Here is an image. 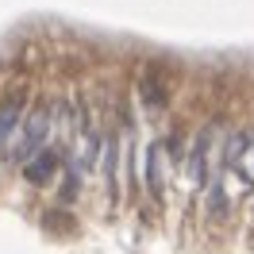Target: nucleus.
<instances>
[{
  "label": "nucleus",
  "instance_id": "obj_1",
  "mask_svg": "<svg viewBox=\"0 0 254 254\" xmlns=\"http://www.w3.org/2000/svg\"><path fill=\"white\" fill-rule=\"evenodd\" d=\"M47 143H54V100H39V104H31V108H27L23 127H19V135L12 139V146H8L4 162L19 170L23 162L31 158V154H39Z\"/></svg>",
  "mask_w": 254,
  "mask_h": 254
},
{
  "label": "nucleus",
  "instance_id": "obj_2",
  "mask_svg": "<svg viewBox=\"0 0 254 254\" xmlns=\"http://www.w3.org/2000/svg\"><path fill=\"white\" fill-rule=\"evenodd\" d=\"M220 143V120H208L200 124V131L192 135L189 150H185V174H189V185L196 192H204L208 177H212V150Z\"/></svg>",
  "mask_w": 254,
  "mask_h": 254
},
{
  "label": "nucleus",
  "instance_id": "obj_3",
  "mask_svg": "<svg viewBox=\"0 0 254 254\" xmlns=\"http://www.w3.org/2000/svg\"><path fill=\"white\" fill-rule=\"evenodd\" d=\"M27 108H31V93H27V85H8L4 96H0V158L8 154L12 139L19 135Z\"/></svg>",
  "mask_w": 254,
  "mask_h": 254
},
{
  "label": "nucleus",
  "instance_id": "obj_4",
  "mask_svg": "<svg viewBox=\"0 0 254 254\" xmlns=\"http://www.w3.org/2000/svg\"><path fill=\"white\" fill-rule=\"evenodd\" d=\"M65 158H69V154H65L58 143H47L39 154H31V158L19 166V174H23V181H27V185H50L54 177L62 174Z\"/></svg>",
  "mask_w": 254,
  "mask_h": 254
},
{
  "label": "nucleus",
  "instance_id": "obj_5",
  "mask_svg": "<svg viewBox=\"0 0 254 254\" xmlns=\"http://www.w3.org/2000/svg\"><path fill=\"white\" fill-rule=\"evenodd\" d=\"M120 162H124V135H120V127H116V124H108V139H104V154H100L108 208L120 204Z\"/></svg>",
  "mask_w": 254,
  "mask_h": 254
},
{
  "label": "nucleus",
  "instance_id": "obj_6",
  "mask_svg": "<svg viewBox=\"0 0 254 254\" xmlns=\"http://www.w3.org/2000/svg\"><path fill=\"white\" fill-rule=\"evenodd\" d=\"M247 150H251V131H243V127L227 131V135L220 139V170H223V174H235V177H243V181H247V185L254 189V177L247 174V166H243Z\"/></svg>",
  "mask_w": 254,
  "mask_h": 254
},
{
  "label": "nucleus",
  "instance_id": "obj_7",
  "mask_svg": "<svg viewBox=\"0 0 254 254\" xmlns=\"http://www.w3.org/2000/svg\"><path fill=\"white\" fill-rule=\"evenodd\" d=\"M223 185H227V174H223L220 166H216V170H212V177H208V185H204V216L212 223H220L223 216H227V208H231V200H227V189H223Z\"/></svg>",
  "mask_w": 254,
  "mask_h": 254
},
{
  "label": "nucleus",
  "instance_id": "obj_8",
  "mask_svg": "<svg viewBox=\"0 0 254 254\" xmlns=\"http://www.w3.org/2000/svg\"><path fill=\"white\" fill-rule=\"evenodd\" d=\"M139 100H143L150 112H162L170 104V93H166V85H162V69L158 65H146L143 73H139Z\"/></svg>",
  "mask_w": 254,
  "mask_h": 254
},
{
  "label": "nucleus",
  "instance_id": "obj_9",
  "mask_svg": "<svg viewBox=\"0 0 254 254\" xmlns=\"http://www.w3.org/2000/svg\"><path fill=\"white\" fill-rule=\"evenodd\" d=\"M162 154H166V150H162V139H150L146 150H143V158H146V181H143V189L150 192L154 200L166 196V189H162V185H166V181H162Z\"/></svg>",
  "mask_w": 254,
  "mask_h": 254
},
{
  "label": "nucleus",
  "instance_id": "obj_10",
  "mask_svg": "<svg viewBox=\"0 0 254 254\" xmlns=\"http://www.w3.org/2000/svg\"><path fill=\"white\" fill-rule=\"evenodd\" d=\"M81 189H85V174H81V166L73 162V154H69V158H65V166H62V185H58V200H62V204H77Z\"/></svg>",
  "mask_w": 254,
  "mask_h": 254
},
{
  "label": "nucleus",
  "instance_id": "obj_11",
  "mask_svg": "<svg viewBox=\"0 0 254 254\" xmlns=\"http://www.w3.org/2000/svg\"><path fill=\"white\" fill-rule=\"evenodd\" d=\"M162 150L170 154V162H174V166H181V162H185V146H181V135H166V139H162Z\"/></svg>",
  "mask_w": 254,
  "mask_h": 254
},
{
  "label": "nucleus",
  "instance_id": "obj_12",
  "mask_svg": "<svg viewBox=\"0 0 254 254\" xmlns=\"http://www.w3.org/2000/svg\"><path fill=\"white\" fill-rule=\"evenodd\" d=\"M251 150H254V131H251Z\"/></svg>",
  "mask_w": 254,
  "mask_h": 254
}]
</instances>
